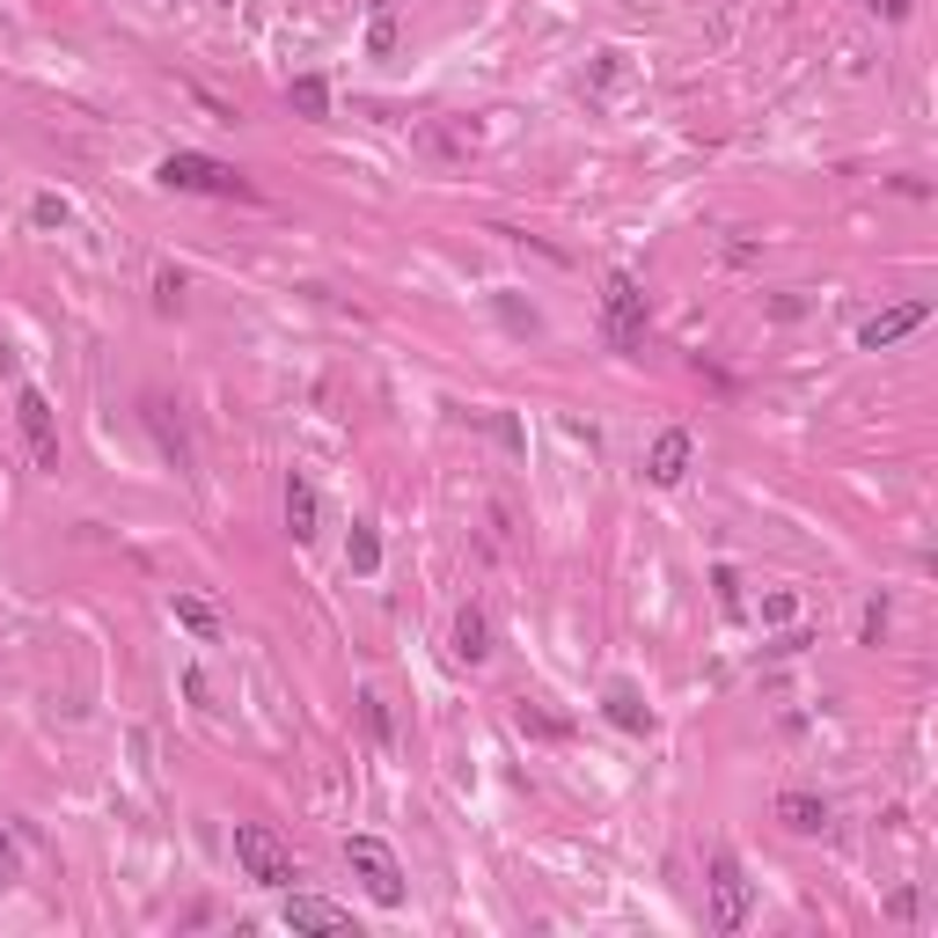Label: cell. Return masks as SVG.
I'll return each mask as SVG.
<instances>
[{
    "mask_svg": "<svg viewBox=\"0 0 938 938\" xmlns=\"http://www.w3.org/2000/svg\"><path fill=\"white\" fill-rule=\"evenodd\" d=\"M169 191H205V199H257V184H249L243 169H227V162H213V154H162V169H154Z\"/></svg>",
    "mask_w": 938,
    "mask_h": 938,
    "instance_id": "1",
    "label": "cell"
},
{
    "mask_svg": "<svg viewBox=\"0 0 938 938\" xmlns=\"http://www.w3.org/2000/svg\"><path fill=\"white\" fill-rule=\"evenodd\" d=\"M235 865H243V880H257V887H294V851H286L279 836H271L265 821H235Z\"/></svg>",
    "mask_w": 938,
    "mask_h": 938,
    "instance_id": "2",
    "label": "cell"
},
{
    "mask_svg": "<svg viewBox=\"0 0 938 938\" xmlns=\"http://www.w3.org/2000/svg\"><path fill=\"white\" fill-rule=\"evenodd\" d=\"M601 316H609V345L616 352H638L646 345V286L631 279V271H609V286H601Z\"/></svg>",
    "mask_w": 938,
    "mask_h": 938,
    "instance_id": "3",
    "label": "cell"
},
{
    "mask_svg": "<svg viewBox=\"0 0 938 938\" xmlns=\"http://www.w3.org/2000/svg\"><path fill=\"white\" fill-rule=\"evenodd\" d=\"M345 865H352V880H360V887H367L382 909H404V865H396V851H388V843L352 836V843H345Z\"/></svg>",
    "mask_w": 938,
    "mask_h": 938,
    "instance_id": "4",
    "label": "cell"
},
{
    "mask_svg": "<svg viewBox=\"0 0 938 938\" xmlns=\"http://www.w3.org/2000/svg\"><path fill=\"white\" fill-rule=\"evenodd\" d=\"M712 924L718 931H740L748 924V909H755V887H748V873H740V857L734 851H712Z\"/></svg>",
    "mask_w": 938,
    "mask_h": 938,
    "instance_id": "5",
    "label": "cell"
},
{
    "mask_svg": "<svg viewBox=\"0 0 938 938\" xmlns=\"http://www.w3.org/2000/svg\"><path fill=\"white\" fill-rule=\"evenodd\" d=\"M15 426L30 440V455H38V469H60V418H52V396L44 388H22L15 396Z\"/></svg>",
    "mask_w": 938,
    "mask_h": 938,
    "instance_id": "6",
    "label": "cell"
},
{
    "mask_svg": "<svg viewBox=\"0 0 938 938\" xmlns=\"http://www.w3.org/2000/svg\"><path fill=\"white\" fill-rule=\"evenodd\" d=\"M286 931H345L352 924V909L345 902H330V895H301V887H286Z\"/></svg>",
    "mask_w": 938,
    "mask_h": 938,
    "instance_id": "7",
    "label": "cell"
},
{
    "mask_svg": "<svg viewBox=\"0 0 938 938\" xmlns=\"http://www.w3.org/2000/svg\"><path fill=\"white\" fill-rule=\"evenodd\" d=\"M690 462H696V440L682 426H668L653 440V455H646V477H653V484H682V477H690Z\"/></svg>",
    "mask_w": 938,
    "mask_h": 938,
    "instance_id": "8",
    "label": "cell"
},
{
    "mask_svg": "<svg viewBox=\"0 0 938 938\" xmlns=\"http://www.w3.org/2000/svg\"><path fill=\"white\" fill-rule=\"evenodd\" d=\"M924 316H931V308H924V301H902V308H880L873 323L857 330V345H865V352H887V345H895V338H909V330H924Z\"/></svg>",
    "mask_w": 938,
    "mask_h": 938,
    "instance_id": "9",
    "label": "cell"
},
{
    "mask_svg": "<svg viewBox=\"0 0 938 938\" xmlns=\"http://www.w3.org/2000/svg\"><path fill=\"white\" fill-rule=\"evenodd\" d=\"M777 821H785L792 836H821V829H829V799H814V792H785V799H777Z\"/></svg>",
    "mask_w": 938,
    "mask_h": 938,
    "instance_id": "10",
    "label": "cell"
},
{
    "mask_svg": "<svg viewBox=\"0 0 938 938\" xmlns=\"http://www.w3.org/2000/svg\"><path fill=\"white\" fill-rule=\"evenodd\" d=\"M147 426H154V440H162V455L177 469H191V440H184V426L169 418V396H147Z\"/></svg>",
    "mask_w": 938,
    "mask_h": 938,
    "instance_id": "11",
    "label": "cell"
},
{
    "mask_svg": "<svg viewBox=\"0 0 938 938\" xmlns=\"http://www.w3.org/2000/svg\"><path fill=\"white\" fill-rule=\"evenodd\" d=\"M316 484H308V477H286V529H294V543H308V535H316Z\"/></svg>",
    "mask_w": 938,
    "mask_h": 938,
    "instance_id": "12",
    "label": "cell"
},
{
    "mask_svg": "<svg viewBox=\"0 0 938 938\" xmlns=\"http://www.w3.org/2000/svg\"><path fill=\"white\" fill-rule=\"evenodd\" d=\"M601 712H609V726H623V734H653V712H646V704H638V690H623V682L601 696Z\"/></svg>",
    "mask_w": 938,
    "mask_h": 938,
    "instance_id": "13",
    "label": "cell"
},
{
    "mask_svg": "<svg viewBox=\"0 0 938 938\" xmlns=\"http://www.w3.org/2000/svg\"><path fill=\"white\" fill-rule=\"evenodd\" d=\"M484 653H491V623H484V609H462V616H455V660H469V668H477Z\"/></svg>",
    "mask_w": 938,
    "mask_h": 938,
    "instance_id": "14",
    "label": "cell"
},
{
    "mask_svg": "<svg viewBox=\"0 0 938 938\" xmlns=\"http://www.w3.org/2000/svg\"><path fill=\"white\" fill-rule=\"evenodd\" d=\"M177 623H184L191 638H205V646H213V638L227 631V623H221V609H213V601H199V594H177Z\"/></svg>",
    "mask_w": 938,
    "mask_h": 938,
    "instance_id": "15",
    "label": "cell"
},
{
    "mask_svg": "<svg viewBox=\"0 0 938 938\" xmlns=\"http://www.w3.org/2000/svg\"><path fill=\"white\" fill-rule=\"evenodd\" d=\"M418 147H426L433 162H469V132H448V125H418Z\"/></svg>",
    "mask_w": 938,
    "mask_h": 938,
    "instance_id": "16",
    "label": "cell"
},
{
    "mask_svg": "<svg viewBox=\"0 0 938 938\" xmlns=\"http://www.w3.org/2000/svg\"><path fill=\"white\" fill-rule=\"evenodd\" d=\"M345 565L360 572V579H367V572L382 565V535H374L367 521H352V535H345Z\"/></svg>",
    "mask_w": 938,
    "mask_h": 938,
    "instance_id": "17",
    "label": "cell"
},
{
    "mask_svg": "<svg viewBox=\"0 0 938 938\" xmlns=\"http://www.w3.org/2000/svg\"><path fill=\"white\" fill-rule=\"evenodd\" d=\"M286 103H294L301 118H330V88L316 82V74H301V82H286Z\"/></svg>",
    "mask_w": 938,
    "mask_h": 938,
    "instance_id": "18",
    "label": "cell"
},
{
    "mask_svg": "<svg viewBox=\"0 0 938 938\" xmlns=\"http://www.w3.org/2000/svg\"><path fill=\"white\" fill-rule=\"evenodd\" d=\"M360 718H367V734L382 740V748L396 740V726H388V696H382V690H360Z\"/></svg>",
    "mask_w": 938,
    "mask_h": 938,
    "instance_id": "19",
    "label": "cell"
},
{
    "mask_svg": "<svg viewBox=\"0 0 938 938\" xmlns=\"http://www.w3.org/2000/svg\"><path fill=\"white\" fill-rule=\"evenodd\" d=\"M367 52H374V60H388V52H396V15H388V8L367 22Z\"/></svg>",
    "mask_w": 938,
    "mask_h": 938,
    "instance_id": "20",
    "label": "cell"
},
{
    "mask_svg": "<svg viewBox=\"0 0 938 938\" xmlns=\"http://www.w3.org/2000/svg\"><path fill=\"white\" fill-rule=\"evenodd\" d=\"M521 734H543V740H557V734H565V718H543V712H529V704H521Z\"/></svg>",
    "mask_w": 938,
    "mask_h": 938,
    "instance_id": "21",
    "label": "cell"
},
{
    "mask_svg": "<svg viewBox=\"0 0 938 938\" xmlns=\"http://www.w3.org/2000/svg\"><path fill=\"white\" fill-rule=\"evenodd\" d=\"M30 213H38V227H66V199H38Z\"/></svg>",
    "mask_w": 938,
    "mask_h": 938,
    "instance_id": "22",
    "label": "cell"
},
{
    "mask_svg": "<svg viewBox=\"0 0 938 938\" xmlns=\"http://www.w3.org/2000/svg\"><path fill=\"white\" fill-rule=\"evenodd\" d=\"M154 301L177 308V301H184V279H177V271H162V279H154Z\"/></svg>",
    "mask_w": 938,
    "mask_h": 938,
    "instance_id": "23",
    "label": "cell"
},
{
    "mask_svg": "<svg viewBox=\"0 0 938 938\" xmlns=\"http://www.w3.org/2000/svg\"><path fill=\"white\" fill-rule=\"evenodd\" d=\"M0 880H15V836L0 829Z\"/></svg>",
    "mask_w": 938,
    "mask_h": 938,
    "instance_id": "24",
    "label": "cell"
},
{
    "mask_svg": "<svg viewBox=\"0 0 938 938\" xmlns=\"http://www.w3.org/2000/svg\"><path fill=\"white\" fill-rule=\"evenodd\" d=\"M8 367H15V352H8V345H0V374H8Z\"/></svg>",
    "mask_w": 938,
    "mask_h": 938,
    "instance_id": "25",
    "label": "cell"
},
{
    "mask_svg": "<svg viewBox=\"0 0 938 938\" xmlns=\"http://www.w3.org/2000/svg\"><path fill=\"white\" fill-rule=\"evenodd\" d=\"M865 8H880V0H865Z\"/></svg>",
    "mask_w": 938,
    "mask_h": 938,
    "instance_id": "26",
    "label": "cell"
}]
</instances>
